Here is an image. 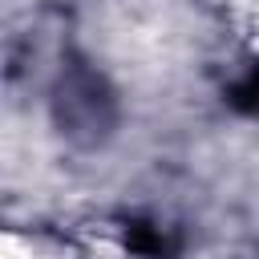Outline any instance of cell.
I'll return each mask as SVG.
<instances>
[{
    "label": "cell",
    "instance_id": "6da1fadb",
    "mask_svg": "<svg viewBox=\"0 0 259 259\" xmlns=\"http://www.w3.org/2000/svg\"><path fill=\"white\" fill-rule=\"evenodd\" d=\"M57 121L69 138H81V142H93L113 125V97L93 69L85 65L69 69V77L57 89Z\"/></svg>",
    "mask_w": 259,
    "mask_h": 259
},
{
    "label": "cell",
    "instance_id": "7a4b0ae2",
    "mask_svg": "<svg viewBox=\"0 0 259 259\" xmlns=\"http://www.w3.org/2000/svg\"><path fill=\"white\" fill-rule=\"evenodd\" d=\"M125 243H130V251H138V255H146V259H166V255H170L166 235H162L158 227H150V223H134V227L125 231Z\"/></svg>",
    "mask_w": 259,
    "mask_h": 259
},
{
    "label": "cell",
    "instance_id": "3957f363",
    "mask_svg": "<svg viewBox=\"0 0 259 259\" xmlns=\"http://www.w3.org/2000/svg\"><path fill=\"white\" fill-rule=\"evenodd\" d=\"M231 105L235 109H259V65L231 89Z\"/></svg>",
    "mask_w": 259,
    "mask_h": 259
}]
</instances>
